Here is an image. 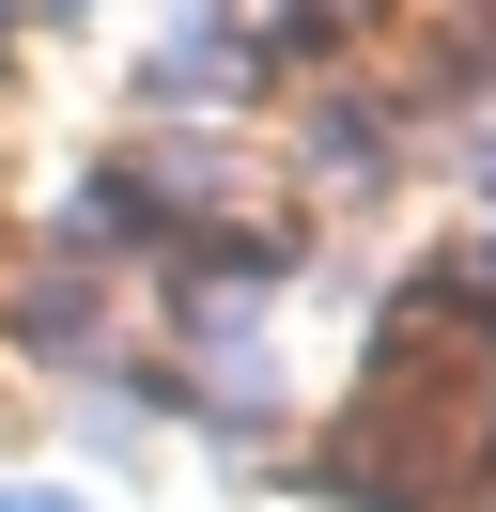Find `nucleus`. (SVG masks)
Here are the masks:
<instances>
[{
  "mask_svg": "<svg viewBox=\"0 0 496 512\" xmlns=\"http://www.w3.org/2000/svg\"><path fill=\"white\" fill-rule=\"evenodd\" d=\"M248 94H264V47L233 0H202L171 47H140V109H248Z\"/></svg>",
  "mask_w": 496,
  "mask_h": 512,
  "instance_id": "obj_2",
  "label": "nucleus"
},
{
  "mask_svg": "<svg viewBox=\"0 0 496 512\" xmlns=\"http://www.w3.org/2000/svg\"><path fill=\"white\" fill-rule=\"evenodd\" d=\"M388 156H403L388 94H357V78H326V94H310V125H295V171H310L326 202H357V187H388Z\"/></svg>",
  "mask_w": 496,
  "mask_h": 512,
  "instance_id": "obj_3",
  "label": "nucleus"
},
{
  "mask_svg": "<svg viewBox=\"0 0 496 512\" xmlns=\"http://www.w3.org/2000/svg\"><path fill=\"white\" fill-rule=\"evenodd\" d=\"M31 16H93V0H31Z\"/></svg>",
  "mask_w": 496,
  "mask_h": 512,
  "instance_id": "obj_7",
  "label": "nucleus"
},
{
  "mask_svg": "<svg viewBox=\"0 0 496 512\" xmlns=\"http://www.w3.org/2000/svg\"><path fill=\"white\" fill-rule=\"evenodd\" d=\"M450 171L481 187V218H496V109H465V125H450Z\"/></svg>",
  "mask_w": 496,
  "mask_h": 512,
  "instance_id": "obj_4",
  "label": "nucleus"
},
{
  "mask_svg": "<svg viewBox=\"0 0 496 512\" xmlns=\"http://www.w3.org/2000/svg\"><path fill=\"white\" fill-rule=\"evenodd\" d=\"M16 16H31V0H0V47H16Z\"/></svg>",
  "mask_w": 496,
  "mask_h": 512,
  "instance_id": "obj_6",
  "label": "nucleus"
},
{
  "mask_svg": "<svg viewBox=\"0 0 496 512\" xmlns=\"http://www.w3.org/2000/svg\"><path fill=\"white\" fill-rule=\"evenodd\" d=\"M0 342H16V357H47V373H109L124 311H109V280H93V264H31V280L0 295Z\"/></svg>",
  "mask_w": 496,
  "mask_h": 512,
  "instance_id": "obj_1",
  "label": "nucleus"
},
{
  "mask_svg": "<svg viewBox=\"0 0 496 512\" xmlns=\"http://www.w3.org/2000/svg\"><path fill=\"white\" fill-rule=\"evenodd\" d=\"M0 512H78V497H62V481H0Z\"/></svg>",
  "mask_w": 496,
  "mask_h": 512,
  "instance_id": "obj_5",
  "label": "nucleus"
}]
</instances>
